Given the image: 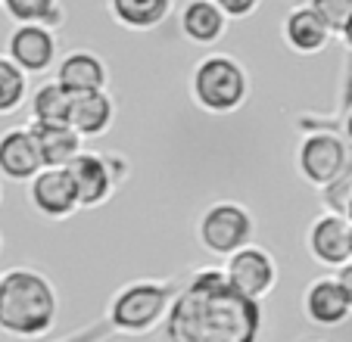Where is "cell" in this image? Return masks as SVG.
Returning a JSON list of instances; mask_svg holds the SVG:
<instances>
[{"label": "cell", "mask_w": 352, "mask_h": 342, "mask_svg": "<svg viewBox=\"0 0 352 342\" xmlns=\"http://www.w3.org/2000/svg\"><path fill=\"white\" fill-rule=\"evenodd\" d=\"M166 321L168 342H259V302L240 296L219 268L199 271L172 299Z\"/></svg>", "instance_id": "obj_1"}, {"label": "cell", "mask_w": 352, "mask_h": 342, "mask_svg": "<svg viewBox=\"0 0 352 342\" xmlns=\"http://www.w3.org/2000/svg\"><path fill=\"white\" fill-rule=\"evenodd\" d=\"M60 315L56 286L34 268H10L0 274V330L16 339H41Z\"/></svg>", "instance_id": "obj_2"}, {"label": "cell", "mask_w": 352, "mask_h": 342, "mask_svg": "<svg viewBox=\"0 0 352 342\" xmlns=\"http://www.w3.org/2000/svg\"><path fill=\"white\" fill-rule=\"evenodd\" d=\"M250 78L246 69L228 53H209L193 66L190 97L209 115H231L246 103Z\"/></svg>", "instance_id": "obj_3"}, {"label": "cell", "mask_w": 352, "mask_h": 342, "mask_svg": "<svg viewBox=\"0 0 352 342\" xmlns=\"http://www.w3.org/2000/svg\"><path fill=\"white\" fill-rule=\"evenodd\" d=\"M172 299H175V290L168 283L134 280L113 296L107 317L119 333L140 336L166 321L168 308H172Z\"/></svg>", "instance_id": "obj_4"}, {"label": "cell", "mask_w": 352, "mask_h": 342, "mask_svg": "<svg viewBox=\"0 0 352 342\" xmlns=\"http://www.w3.org/2000/svg\"><path fill=\"white\" fill-rule=\"evenodd\" d=\"M256 237V221L240 203H212L197 218V240L212 255L228 258L231 252L250 246Z\"/></svg>", "instance_id": "obj_5"}, {"label": "cell", "mask_w": 352, "mask_h": 342, "mask_svg": "<svg viewBox=\"0 0 352 342\" xmlns=\"http://www.w3.org/2000/svg\"><path fill=\"white\" fill-rule=\"evenodd\" d=\"M352 162L349 144L333 131H312L299 140L296 171L312 187H324Z\"/></svg>", "instance_id": "obj_6"}, {"label": "cell", "mask_w": 352, "mask_h": 342, "mask_svg": "<svg viewBox=\"0 0 352 342\" xmlns=\"http://www.w3.org/2000/svg\"><path fill=\"white\" fill-rule=\"evenodd\" d=\"M221 274H225V280L231 283L240 296L253 299V302H262L278 286V262L272 258V252L256 243L231 252L225 258Z\"/></svg>", "instance_id": "obj_7"}, {"label": "cell", "mask_w": 352, "mask_h": 342, "mask_svg": "<svg viewBox=\"0 0 352 342\" xmlns=\"http://www.w3.org/2000/svg\"><path fill=\"white\" fill-rule=\"evenodd\" d=\"M56 32L41 25V22H25L16 25L7 38V56L22 69L25 75H44L56 62Z\"/></svg>", "instance_id": "obj_8"}, {"label": "cell", "mask_w": 352, "mask_h": 342, "mask_svg": "<svg viewBox=\"0 0 352 342\" xmlns=\"http://www.w3.org/2000/svg\"><path fill=\"white\" fill-rule=\"evenodd\" d=\"M66 174H69V181H72L78 209H97V205L107 203L116 190V181H113V174H109L107 156H97V152L81 150L78 156L66 165Z\"/></svg>", "instance_id": "obj_9"}, {"label": "cell", "mask_w": 352, "mask_h": 342, "mask_svg": "<svg viewBox=\"0 0 352 342\" xmlns=\"http://www.w3.org/2000/svg\"><path fill=\"white\" fill-rule=\"evenodd\" d=\"M28 203L41 218H50V221L75 215L78 203H75V190L66 168H41L28 181Z\"/></svg>", "instance_id": "obj_10"}, {"label": "cell", "mask_w": 352, "mask_h": 342, "mask_svg": "<svg viewBox=\"0 0 352 342\" xmlns=\"http://www.w3.org/2000/svg\"><path fill=\"white\" fill-rule=\"evenodd\" d=\"M349 227H352V221L346 215H337V212L318 215L306 233L309 255L318 264H324V268L346 264L349 262Z\"/></svg>", "instance_id": "obj_11"}, {"label": "cell", "mask_w": 352, "mask_h": 342, "mask_svg": "<svg viewBox=\"0 0 352 342\" xmlns=\"http://www.w3.org/2000/svg\"><path fill=\"white\" fill-rule=\"evenodd\" d=\"M41 168L44 162H41V150L32 128H10L0 134V174L3 178L28 184Z\"/></svg>", "instance_id": "obj_12"}, {"label": "cell", "mask_w": 352, "mask_h": 342, "mask_svg": "<svg viewBox=\"0 0 352 342\" xmlns=\"http://www.w3.org/2000/svg\"><path fill=\"white\" fill-rule=\"evenodd\" d=\"M54 81L69 93V97H78V93H94V91H107L109 69H107V62L100 60L97 53L72 50L69 56H63V60L56 62V78Z\"/></svg>", "instance_id": "obj_13"}, {"label": "cell", "mask_w": 352, "mask_h": 342, "mask_svg": "<svg viewBox=\"0 0 352 342\" xmlns=\"http://www.w3.org/2000/svg\"><path fill=\"white\" fill-rule=\"evenodd\" d=\"M302 315L315 323V327H340L349 321L352 308L346 293L340 290L337 277H318L306 286L302 293Z\"/></svg>", "instance_id": "obj_14"}, {"label": "cell", "mask_w": 352, "mask_h": 342, "mask_svg": "<svg viewBox=\"0 0 352 342\" xmlns=\"http://www.w3.org/2000/svg\"><path fill=\"white\" fill-rule=\"evenodd\" d=\"M280 38H284V44L290 47L293 53H299V56H315V53H321L331 44L333 34L309 3H299V7H293L290 13L284 16Z\"/></svg>", "instance_id": "obj_15"}, {"label": "cell", "mask_w": 352, "mask_h": 342, "mask_svg": "<svg viewBox=\"0 0 352 342\" xmlns=\"http://www.w3.org/2000/svg\"><path fill=\"white\" fill-rule=\"evenodd\" d=\"M228 16L215 7L212 0H187L178 13V28L190 44L212 47L225 38L228 32Z\"/></svg>", "instance_id": "obj_16"}, {"label": "cell", "mask_w": 352, "mask_h": 342, "mask_svg": "<svg viewBox=\"0 0 352 342\" xmlns=\"http://www.w3.org/2000/svg\"><path fill=\"white\" fill-rule=\"evenodd\" d=\"M116 122V103L107 91L78 93L72 97L69 106V125L81 134V137H103Z\"/></svg>", "instance_id": "obj_17"}, {"label": "cell", "mask_w": 352, "mask_h": 342, "mask_svg": "<svg viewBox=\"0 0 352 342\" xmlns=\"http://www.w3.org/2000/svg\"><path fill=\"white\" fill-rule=\"evenodd\" d=\"M32 134L38 140L44 168H66L81 152V140H85L69 122H63V125H34L32 122Z\"/></svg>", "instance_id": "obj_18"}, {"label": "cell", "mask_w": 352, "mask_h": 342, "mask_svg": "<svg viewBox=\"0 0 352 342\" xmlns=\"http://www.w3.org/2000/svg\"><path fill=\"white\" fill-rule=\"evenodd\" d=\"M175 0H109V13L128 32H153L168 19Z\"/></svg>", "instance_id": "obj_19"}, {"label": "cell", "mask_w": 352, "mask_h": 342, "mask_svg": "<svg viewBox=\"0 0 352 342\" xmlns=\"http://www.w3.org/2000/svg\"><path fill=\"white\" fill-rule=\"evenodd\" d=\"M0 7L16 25H25V22H41L47 28H60L66 13H63L60 0H0Z\"/></svg>", "instance_id": "obj_20"}, {"label": "cell", "mask_w": 352, "mask_h": 342, "mask_svg": "<svg viewBox=\"0 0 352 342\" xmlns=\"http://www.w3.org/2000/svg\"><path fill=\"white\" fill-rule=\"evenodd\" d=\"M72 97L56 81H47L32 93V122L34 125H63L69 122Z\"/></svg>", "instance_id": "obj_21"}, {"label": "cell", "mask_w": 352, "mask_h": 342, "mask_svg": "<svg viewBox=\"0 0 352 342\" xmlns=\"http://www.w3.org/2000/svg\"><path fill=\"white\" fill-rule=\"evenodd\" d=\"M28 100V75L10 60L7 53H0V115H13L22 109Z\"/></svg>", "instance_id": "obj_22"}, {"label": "cell", "mask_w": 352, "mask_h": 342, "mask_svg": "<svg viewBox=\"0 0 352 342\" xmlns=\"http://www.w3.org/2000/svg\"><path fill=\"white\" fill-rule=\"evenodd\" d=\"M321 199H324L327 212H337V215H346V205L352 199V162L340 171L331 184L321 187Z\"/></svg>", "instance_id": "obj_23"}, {"label": "cell", "mask_w": 352, "mask_h": 342, "mask_svg": "<svg viewBox=\"0 0 352 342\" xmlns=\"http://www.w3.org/2000/svg\"><path fill=\"white\" fill-rule=\"evenodd\" d=\"M309 7H312L315 13H318V19L331 28V34H337L352 13V0H309Z\"/></svg>", "instance_id": "obj_24"}, {"label": "cell", "mask_w": 352, "mask_h": 342, "mask_svg": "<svg viewBox=\"0 0 352 342\" xmlns=\"http://www.w3.org/2000/svg\"><path fill=\"white\" fill-rule=\"evenodd\" d=\"M228 19H250L262 7V0H212Z\"/></svg>", "instance_id": "obj_25"}, {"label": "cell", "mask_w": 352, "mask_h": 342, "mask_svg": "<svg viewBox=\"0 0 352 342\" xmlns=\"http://www.w3.org/2000/svg\"><path fill=\"white\" fill-rule=\"evenodd\" d=\"M337 283H340V290L346 293V299H349V308H352V258L337 268Z\"/></svg>", "instance_id": "obj_26"}, {"label": "cell", "mask_w": 352, "mask_h": 342, "mask_svg": "<svg viewBox=\"0 0 352 342\" xmlns=\"http://www.w3.org/2000/svg\"><path fill=\"white\" fill-rule=\"evenodd\" d=\"M107 165H109V174H113L116 187H119L122 181L128 178V162H125L122 156H107Z\"/></svg>", "instance_id": "obj_27"}, {"label": "cell", "mask_w": 352, "mask_h": 342, "mask_svg": "<svg viewBox=\"0 0 352 342\" xmlns=\"http://www.w3.org/2000/svg\"><path fill=\"white\" fill-rule=\"evenodd\" d=\"M337 34H340V41L346 44V50H352V13H349V19L343 22V28H340Z\"/></svg>", "instance_id": "obj_28"}, {"label": "cell", "mask_w": 352, "mask_h": 342, "mask_svg": "<svg viewBox=\"0 0 352 342\" xmlns=\"http://www.w3.org/2000/svg\"><path fill=\"white\" fill-rule=\"evenodd\" d=\"M343 140L352 146V109H349V115L343 119Z\"/></svg>", "instance_id": "obj_29"}, {"label": "cell", "mask_w": 352, "mask_h": 342, "mask_svg": "<svg viewBox=\"0 0 352 342\" xmlns=\"http://www.w3.org/2000/svg\"><path fill=\"white\" fill-rule=\"evenodd\" d=\"M346 218L352 221V199H349V205H346Z\"/></svg>", "instance_id": "obj_30"}, {"label": "cell", "mask_w": 352, "mask_h": 342, "mask_svg": "<svg viewBox=\"0 0 352 342\" xmlns=\"http://www.w3.org/2000/svg\"><path fill=\"white\" fill-rule=\"evenodd\" d=\"M349 258H352V227H349Z\"/></svg>", "instance_id": "obj_31"}, {"label": "cell", "mask_w": 352, "mask_h": 342, "mask_svg": "<svg viewBox=\"0 0 352 342\" xmlns=\"http://www.w3.org/2000/svg\"><path fill=\"white\" fill-rule=\"evenodd\" d=\"M0 246H3V237H0Z\"/></svg>", "instance_id": "obj_32"}]
</instances>
